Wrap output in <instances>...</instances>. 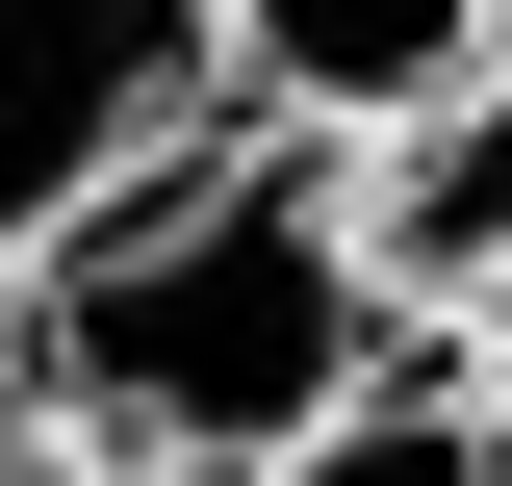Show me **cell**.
<instances>
[{
    "label": "cell",
    "mask_w": 512,
    "mask_h": 486,
    "mask_svg": "<svg viewBox=\"0 0 512 486\" xmlns=\"http://www.w3.org/2000/svg\"><path fill=\"white\" fill-rule=\"evenodd\" d=\"M0 486H103V461H77V435L26 410V384H0Z\"/></svg>",
    "instance_id": "8992f818"
},
{
    "label": "cell",
    "mask_w": 512,
    "mask_h": 486,
    "mask_svg": "<svg viewBox=\"0 0 512 486\" xmlns=\"http://www.w3.org/2000/svg\"><path fill=\"white\" fill-rule=\"evenodd\" d=\"M205 77H231V128L359 154V128H410L436 77H487V0H205Z\"/></svg>",
    "instance_id": "277c9868"
},
{
    "label": "cell",
    "mask_w": 512,
    "mask_h": 486,
    "mask_svg": "<svg viewBox=\"0 0 512 486\" xmlns=\"http://www.w3.org/2000/svg\"><path fill=\"white\" fill-rule=\"evenodd\" d=\"M333 231H359L384 333H461V307L512 282V52L436 77L410 128H359V154H333Z\"/></svg>",
    "instance_id": "3957f363"
},
{
    "label": "cell",
    "mask_w": 512,
    "mask_h": 486,
    "mask_svg": "<svg viewBox=\"0 0 512 486\" xmlns=\"http://www.w3.org/2000/svg\"><path fill=\"white\" fill-rule=\"evenodd\" d=\"M461 410H512V282H487V307H461Z\"/></svg>",
    "instance_id": "52a82bcc"
},
{
    "label": "cell",
    "mask_w": 512,
    "mask_h": 486,
    "mask_svg": "<svg viewBox=\"0 0 512 486\" xmlns=\"http://www.w3.org/2000/svg\"><path fill=\"white\" fill-rule=\"evenodd\" d=\"M180 128H231L205 0H0V282H26L103 180H154Z\"/></svg>",
    "instance_id": "7a4b0ae2"
},
{
    "label": "cell",
    "mask_w": 512,
    "mask_h": 486,
    "mask_svg": "<svg viewBox=\"0 0 512 486\" xmlns=\"http://www.w3.org/2000/svg\"><path fill=\"white\" fill-rule=\"evenodd\" d=\"M256 486H512V410H461L436 359H384L359 410H308V435H282Z\"/></svg>",
    "instance_id": "5b68a950"
},
{
    "label": "cell",
    "mask_w": 512,
    "mask_h": 486,
    "mask_svg": "<svg viewBox=\"0 0 512 486\" xmlns=\"http://www.w3.org/2000/svg\"><path fill=\"white\" fill-rule=\"evenodd\" d=\"M410 359L333 231V154L308 128H180L154 180H103L26 282H0V384L77 435L103 486H256L308 410Z\"/></svg>",
    "instance_id": "6da1fadb"
}]
</instances>
